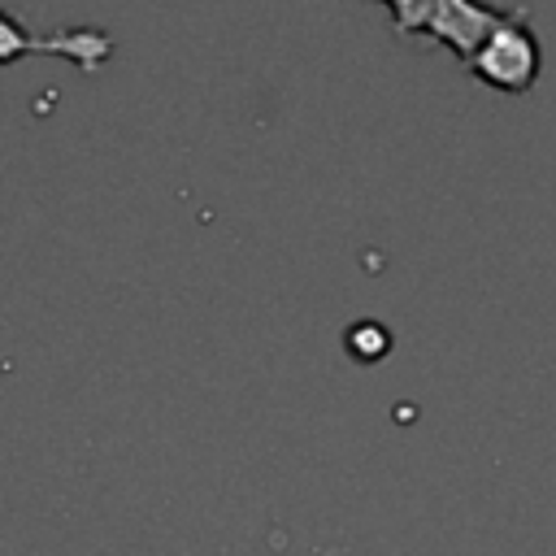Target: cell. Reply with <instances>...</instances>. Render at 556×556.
I'll list each match as a JSON object with an SVG mask.
<instances>
[{
	"mask_svg": "<svg viewBox=\"0 0 556 556\" xmlns=\"http://www.w3.org/2000/svg\"><path fill=\"white\" fill-rule=\"evenodd\" d=\"M391 9V30L395 35H426L460 56V65L473 61L482 39L508 17L500 4L482 0H378Z\"/></svg>",
	"mask_w": 556,
	"mask_h": 556,
	"instance_id": "6da1fadb",
	"label": "cell"
},
{
	"mask_svg": "<svg viewBox=\"0 0 556 556\" xmlns=\"http://www.w3.org/2000/svg\"><path fill=\"white\" fill-rule=\"evenodd\" d=\"M465 70L495 91H508V96L530 91L543 70V43L530 26V9L526 4L508 9V17L482 39V48L473 52V61Z\"/></svg>",
	"mask_w": 556,
	"mask_h": 556,
	"instance_id": "7a4b0ae2",
	"label": "cell"
},
{
	"mask_svg": "<svg viewBox=\"0 0 556 556\" xmlns=\"http://www.w3.org/2000/svg\"><path fill=\"white\" fill-rule=\"evenodd\" d=\"M113 48H117V39L100 26H61V30L39 35L26 26V17L13 9V0H0V65L30 56V52H43V56L74 61L83 74H96L113 56Z\"/></svg>",
	"mask_w": 556,
	"mask_h": 556,
	"instance_id": "3957f363",
	"label": "cell"
}]
</instances>
